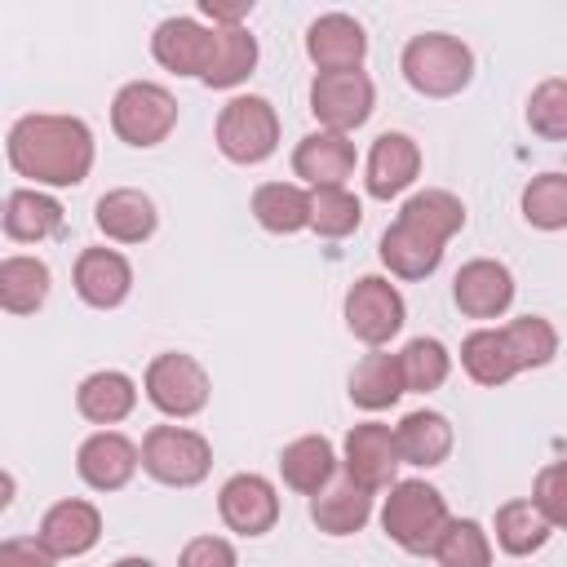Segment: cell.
<instances>
[{"mask_svg":"<svg viewBox=\"0 0 567 567\" xmlns=\"http://www.w3.org/2000/svg\"><path fill=\"white\" fill-rule=\"evenodd\" d=\"M4 155L18 177L31 186H80L93 168V128L80 115H53V111H31L13 120L4 137Z\"/></svg>","mask_w":567,"mask_h":567,"instance_id":"obj_1","label":"cell"},{"mask_svg":"<svg viewBox=\"0 0 567 567\" xmlns=\"http://www.w3.org/2000/svg\"><path fill=\"white\" fill-rule=\"evenodd\" d=\"M452 514L447 501L434 483L425 478H403L390 487L385 505H381V532L403 549V554H434L439 536L447 532Z\"/></svg>","mask_w":567,"mask_h":567,"instance_id":"obj_2","label":"cell"},{"mask_svg":"<svg viewBox=\"0 0 567 567\" xmlns=\"http://www.w3.org/2000/svg\"><path fill=\"white\" fill-rule=\"evenodd\" d=\"M399 71L421 97H456L474 80V53L447 31H421L403 44Z\"/></svg>","mask_w":567,"mask_h":567,"instance_id":"obj_3","label":"cell"},{"mask_svg":"<svg viewBox=\"0 0 567 567\" xmlns=\"http://www.w3.org/2000/svg\"><path fill=\"white\" fill-rule=\"evenodd\" d=\"M213 137H217V151L230 164H244V168L261 164V159H270L279 151V111L261 93H235L217 111Z\"/></svg>","mask_w":567,"mask_h":567,"instance_id":"obj_4","label":"cell"},{"mask_svg":"<svg viewBox=\"0 0 567 567\" xmlns=\"http://www.w3.org/2000/svg\"><path fill=\"white\" fill-rule=\"evenodd\" d=\"M142 390H146V403L155 412H164L168 421H190L208 408V394H213V381L204 372V363L186 350H164L146 363V377H142Z\"/></svg>","mask_w":567,"mask_h":567,"instance_id":"obj_5","label":"cell"},{"mask_svg":"<svg viewBox=\"0 0 567 567\" xmlns=\"http://www.w3.org/2000/svg\"><path fill=\"white\" fill-rule=\"evenodd\" d=\"M111 128L124 146L151 151L177 128V97L155 80H128L111 97Z\"/></svg>","mask_w":567,"mask_h":567,"instance_id":"obj_6","label":"cell"},{"mask_svg":"<svg viewBox=\"0 0 567 567\" xmlns=\"http://www.w3.org/2000/svg\"><path fill=\"white\" fill-rule=\"evenodd\" d=\"M142 470L164 487H199L213 470V443L190 425H151L142 439Z\"/></svg>","mask_w":567,"mask_h":567,"instance_id":"obj_7","label":"cell"},{"mask_svg":"<svg viewBox=\"0 0 567 567\" xmlns=\"http://www.w3.org/2000/svg\"><path fill=\"white\" fill-rule=\"evenodd\" d=\"M341 315H346V328L354 341H363L368 350H385V341L399 337V328L408 319V301L385 275H359L346 288Z\"/></svg>","mask_w":567,"mask_h":567,"instance_id":"obj_8","label":"cell"},{"mask_svg":"<svg viewBox=\"0 0 567 567\" xmlns=\"http://www.w3.org/2000/svg\"><path fill=\"white\" fill-rule=\"evenodd\" d=\"M377 106V84L368 71H315L310 80V115L328 133H354L372 120Z\"/></svg>","mask_w":567,"mask_h":567,"instance_id":"obj_9","label":"cell"},{"mask_svg":"<svg viewBox=\"0 0 567 567\" xmlns=\"http://www.w3.org/2000/svg\"><path fill=\"white\" fill-rule=\"evenodd\" d=\"M341 465L346 474L368 487L372 496L381 487H394V470L403 465L399 456V439H394V425H381V421H359L346 443H341Z\"/></svg>","mask_w":567,"mask_h":567,"instance_id":"obj_10","label":"cell"},{"mask_svg":"<svg viewBox=\"0 0 567 567\" xmlns=\"http://www.w3.org/2000/svg\"><path fill=\"white\" fill-rule=\"evenodd\" d=\"M217 514L235 536H266L279 523V492L266 474H230L217 492Z\"/></svg>","mask_w":567,"mask_h":567,"instance_id":"obj_11","label":"cell"},{"mask_svg":"<svg viewBox=\"0 0 567 567\" xmlns=\"http://www.w3.org/2000/svg\"><path fill=\"white\" fill-rule=\"evenodd\" d=\"M452 301L465 319H501L514 306V275L496 257H474L452 279Z\"/></svg>","mask_w":567,"mask_h":567,"instance_id":"obj_12","label":"cell"},{"mask_svg":"<svg viewBox=\"0 0 567 567\" xmlns=\"http://www.w3.org/2000/svg\"><path fill=\"white\" fill-rule=\"evenodd\" d=\"M137 465H142V447L128 434H120V430H97L75 452V474L93 492H120V487H128L133 474H137Z\"/></svg>","mask_w":567,"mask_h":567,"instance_id":"obj_13","label":"cell"},{"mask_svg":"<svg viewBox=\"0 0 567 567\" xmlns=\"http://www.w3.org/2000/svg\"><path fill=\"white\" fill-rule=\"evenodd\" d=\"M71 284H75V297L93 310H115L128 301L133 292V266L120 248H84L75 257V270H71Z\"/></svg>","mask_w":567,"mask_h":567,"instance_id":"obj_14","label":"cell"},{"mask_svg":"<svg viewBox=\"0 0 567 567\" xmlns=\"http://www.w3.org/2000/svg\"><path fill=\"white\" fill-rule=\"evenodd\" d=\"M306 58L319 71H363L368 58V31L350 13H319L306 27Z\"/></svg>","mask_w":567,"mask_h":567,"instance_id":"obj_15","label":"cell"},{"mask_svg":"<svg viewBox=\"0 0 567 567\" xmlns=\"http://www.w3.org/2000/svg\"><path fill=\"white\" fill-rule=\"evenodd\" d=\"M35 536H40V545L53 558H84L97 545V536H102V509L93 501L66 496V501H58V505L44 509Z\"/></svg>","mask_w":567,"mask_h":567,"instance_id":"obj_16","label":"cell"},{"mask_svg":"<svg viewBox=\"0 0 567 567\" xmlns=\"http://www.w3.org/2000/svg\"><path fill=\"white\" fill-rule=\"evenodd\" d=\"M151 53H155V62L164 71L204 80L208 58H213V27H204L199 18H186V13L164 18L155 27V35H151Z\"/></svg>","mask_w":567,"mask_h":567,"instance_id":"obj_17","label":"cell"},{"mask_svg":"<svg viewBox=\"0 0 567 567\" xmlns=\"http://www.w3.org/2000/svg\"><path fill=\"white\" fill-rule=\"evenodd\" d=\"M421 177V146L408 133H381L363 164V186L372 199H394Z\"/></svg>","mask_w":567,"mask_h":567,"instance_id":"obj_18","label":"cell"},{"mask_svg":"<svg viewBox=\"0 0 567 567\" xmlns=\"http://www.w3.org/2000/svg\"><path fill=\"white\" fill-rule=\"evenodd\" d=\"M93 226L111 244H146L159 226V208L146 190L137 186H115L93 204Z\"/></svg>","mask_w":567,"mask_h":567,"instance_id":"obj_19","label":"cell"},{"mask_svg":"<svg viewBox=\"0 0 567 567\" xmlns=\"http://www.w3.org/2000/svg\"><path fill=\"white\" fill-rule=\"evenodd\" d=\"M354 142L346 133H328V128H315L297 142L292 151V173L310 186V190H323V186H346V177L354 173Z\"/></svg>","mask_w":567,"mask_h":567,"instance_id":"obj_20","label":"cell"},{"mask_svg":"<svg viewBox=\"0 0 567 567\" xmlns=\"http://www.w3.org/2000/svg\"><path fill=\"white\" fill-rule=\"evenodd\" d=\"M394 439H399V456L403 465H416V470H434L452 456V443H456V430L443 412L434 408H412L399 425H394Z\"/></svg>","mask_w":567,"mask_h":567,"instance_id":"obj_21","label":"cell"},{"mask_svg":"<svg viewBox=\"0 0 567 567\" xmlns=\"http://www.w3.org/2000/svg\"><path fill=\"white\" fill-rule=\"evenodd\" d=\"M279 478L297 496H319L337 478V447L323 434H301L279 452Z\"/></svg>","mask_w":567,"mask_h":567,"instance_id":"obj_22","label":"cell"},{"mask_svg":"<svg viewBox=\"0 0 567 567\" xmlns=\"http://www.w3.org/2000/svg\"><path fill=\"white\" fill-rule=\"evenodd\" d=\"M443 248L447 244H439V239H430L425 230H416V226H408V221H390L385 226V235H381V266L394 275V279H430L434 270H439V261H443Z\"/></svg>","mask_w":567,"mask_h":567,"instance_id":"obj_23","label":"cell"},{"mask_svg":"<svg viewBox=\"0 0 567 567\" xmlns=\"http://www.w3.org/2000/svg\"><path fill=\"white\" fill-rule=\"evenodd\" d=\"M350 403L363 408V412H385L394 408L403 394H408V381H403V363L399 354L390 350H368L354 368H350Z\"/></svg>","mask_w":567,"mask_h":567,"instance_id":"obj_24","label":"cell"},{"mask_svg":"<svg viewBox=\"0 0 567 567\" xmlns=\"http://www.w3.org/2000/svg\"><path fill=\"white\" fill-rule=\"evenodd\" d=\"M4 235L13 244H44L62 230V204L40 186H18L4 195Z\"/></svg>","mask_w":567,"mask_h":567,"instance_id":"obj_25","label":"cell"},{"mask_svg":"<svg viewBox=\"0 0 567 567\" xmlns=\"http://www.w3.org/2000/svg\"><path fill=\"white\" fill-rule=\"evenodd\" d=\"M75 408H80L84 421L111 430V425H120V421L137 408V385H133V377L120 372V368L89 372V377L80 381V390H75Z\"/></svg>","mask_w":567,"mask_h":567,"instance_id":"obj_26","label":"cell"},{"mask_svg":"<svg viewBox=\"0 0 567 567\" xmlns=\"http://www.w3.org/2000/svg\"><path fill=\"white\" fill-rule=\"evenodd\" d=\"M310 518L328 536H354L372 518V492L359 487L350 474H341L319 496H310Z\"/></svg>","mask_w":567,"mask_h":567,"instance_id":"obj_27","label":"cell"},{"mask_svg":"<svg viewBox=\"0 0 567 567\" xmlns=\"http://www.w3.org/2000/svg\"><path fill=\"white\" fill-rule=\"evenodd\" d=\"M252 217L270 235H297L310 230V190L297 182H261L252 190Z\"/></svg>","mask_w":567,"mask_h":567,"instance_id":"obj_28","label":"cell"},{"mask_svg":"<svg viewBox=\"0 0 567 567\" xmlns=\"http://www.w3.org/2000/svg\"><path fill=\"white\" fill-rule=\"evenodd\" d=\"M257 71V35L248 27H213V58L199 84L235 89Z\"/></svg>","mask_w":567,"mask_h":567,"instance_id":"obj_29","label":"cell"},{"mask_svg":"<svg viewBox=\"0 0 567 567\" xmlns=\"http://www.w3.org/2000/svg\"><path fill=\"white\" fill-rule=\"evenodd\" d=\"M49 288H53V275L40 257L9 252L0 261V306L9 315H35L49 301Z\"/></svg>","mask_w":567,"mask_h":567,"instance_id":"obj_30","label":"cell"},{"mask_svg":"<svg viewBox=\"0 0 567 567\" xmlns=\"http://www.w3.org/2000/svg\"><path fill=\"white\" fill-rule=\"evenodd\" d=\"M461 368H465L470 381H478L487 390H496V385H505V381L518 377V363H514L501 328H474L461 341Z\"/></svg>","mask_w":567,"mask_h":567,"instance_id":"obj_31","label":"cell"},{"mask_svg":"<svg viewBox=\"0 0 567 567\" xmlns=\"http://www.w3.org/2000/svg\"><path fill=\"white\" fill-rule=\"evenodd\" d=\"M399 221H408V226L425 230L430 239L447 244V239H452V235L465 226V204H461L452 190L425 186V190H416V195H408V199H403V208H399Z\"/></svg>","mask_w":567,"mask_h":567,"instance_id":"obj_32","label":"cell"},{"mask_svg":"<svg viewBox=\"0 0 567 567\" xmlns=\"http://www.w3.org/2000/svg\"><path fill=\"white\" fill-rule=\"evenodd\" d=\"M549 518L536 509V501L527 496V501H505L501 509H496V545L509 554V558H527V554H536V549H545V540H549Z\"/></svg>","mask_w":567,"mask_h":567,"instance_id":"obj_33","label":"cell"},{"mask_svg":"<svg viewBox=\"0 0 567 567\" xmlns=\"http://www.w3.org/2000/svg\"><path fill=\"white\" fill-rule=\"evenodd\" d=\"M501 332H505V346H509L518 372L545 368V363H554V354H558V328H554L545 315H518V319H509Z\"/></svg>","mask_w":567,"mask_h":567,"instance_id":"obj_34","label":"cell"},{"mask_svg":"<svg viewBox=\"0 0 567 567\" xmlns=\"http://www.w3.org/2000/svg\"><path fill=\"white\" fill-rule=\"evenodd\" d=\"M359 221H363V204L354 190H346V186L310 190V230L319 239H346L359 230Z\"/></svg>","mask_w":567,"mask_h":567,"instance_id":"obj_35","label":"cell"},{"mask_svg":"<svg viewBox=\"0 0 567 567\" xmlns=\"http://www.w3.org/2000/svg\"><path fill=\"white\" fill-rule=\"evenodd\" d=\"M523 221L536 230H567V173H536L523 186Z\"/></svg>","mask_w":567,"mask_h":567,"instance_id":"obj_36","label":"cell"},{"mask_svg":"<svg viewBox=\"0 0 567 567\" xmlns=\"http://www.w3.org/2000/svg\"><path fill=\"white\" fill-rule=\"evenodd\" d=\"M430 558L439 567H492V536L474 518H452Z\"/></svg>","mask_w":567,"mask_h":567,"instance_id":"obj_37","label":"cell"},{"mask_svg":"<svg viewBox=\"0 0 567 567\" xmlns=\"http://www.w3.org/2000/svg\"><path fill=\"white\" fill-rule=\"evenodd\" d=\"M399 363H403L408 390H416V394L439 390V385L447 381V372H452V354H447V346H443L439 337H412V341L399 350Z\"/></svg>","mask_w":567,"mask_h":567,"instance_id":"obj_38","label":"cell"},{"mask_svg":"<svg viewBox=\"0 0 567 567\" xmlns=\"http://www.w3.org/2000/svg\"><path fill=\"white\" fill-rule=\"evenodd\" d=\"M527 128L545 142H567V80H540L527 97Z\"/></svg>","mask_w":567,"mask_h":567,"instance_id":"obj_39","label":"cell"},{"mask_svg":"<svg viewBox=\"0 0 567 567\" xmlns=\"http://www.w3.org/2000/svg\"><path fill=\"white\" fill-rule=\"evenodd\" d=\"M532 501L549 518V527H567V461H554V465H545L536 474Z\"/></svg>","mask_w":567,"mask_h":567,"instance_id":"obj_40","label":"cell"},{"mask_svg":"<svg viewBox=\"0 0 567 567\" xmlns=\"http://www.w3.org/2000/svg\"><path fill=\"white\" fill-rule=\"evenodd\" d=\"M177 567H239V554L226 536H195L182 545Z\"/></svg>","mask_w":567,"mask_h":567,"instance_id":"obj_41","label":"cell"},{"mask_svg":"<svg viewBox=\"0 0 567 567\" xmlns=\"http://www.w3.org/2000/svg\"><path fill=\"white\" fill-rule=\"evenodd\" d=\"M58 558L40 545V536H9L0 540V567H53Z\"/></svg>","mask_w":567,"mask_h":567,"instance_id":"obj_42","label":"cell"},{"mask_svg":"<svg viewBox=\"0 0 567 567\" xmlns=\"http://www.w3.org/2000/svg\"><path fill=\"white\" fill-rule=\"evenodd\" d=\"M199 13L213 27H244L252 13V0H199Z\"/></svg>","mask_w":567,"mask_h":567,"instance_id":"obj_43","label":"cell"},{"mask_svg":"<svg viewBox=\"0 0 567 567\" xmlns=\"http://www.w3.org/2000/svg\"><path fill=\"white\" fill-rule=\"evenodd\" d=\"M111 567H155L151 558H120V563H111Z\"/></svg>","mask_w":567,"mask_h":567,"instance_id":"obj_44","label":"cell"}]
</instances>
